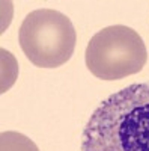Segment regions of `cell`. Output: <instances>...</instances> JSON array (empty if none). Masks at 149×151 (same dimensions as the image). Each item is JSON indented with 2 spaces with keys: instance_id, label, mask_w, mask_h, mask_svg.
<instances>
[{
  "instance_id": "obj_1",
  "label": "cell",
  "mask_w": 149,
  "mask_h": 151,
  "mask_svg": "<svg viewBox=\"0 0 149 151\" xmlns=\"http://www.w3.org/2000/svg\"><path fill=\"white\" fill-rule=\"evenodd\" d=\"M81 151H149V82L101 101L86 122Z\"/></svg>"
},
{
  "instance_id": "obj_2",
  "label": "cell",
  "mask_w": 149,
  "mask_h": 151,
  "mask_svg": "<svg viewBox=\"0 0 149 151\" xmlns=\"http://www.w3.org/2000/svg\"><path fill=\"white\" fill-rule=\"evenodd\" d=\"M18 41L23 53L39 68H57L74 55L77 33L71 20L54 9H36L23 20Z\"/></svg>"
},
{
  "instance_id": "obj_3",
  "label": "cell",
  "mask_w": 149,
  "mask_h": 151,
  "mask_svg": "<svg viewBox=\"0 0 149 151\" xmlns=\"http://www.w3.org/2000/svg\"><path fill=\"white\" fill-rule=\"evenodd\" d=\"M88 70L101 80H120L137 74L148 62L142 36L128 26H108L96 32L86 47Z\"/></svg>"
},
{
  "instance_id": "obj_4",
  "label": "cell",
  "mask_w": 149,
  "mask_h": 151,
  "mask_svg": "<svg viewBox=\"0 0 149 151\" xmlns=\"http://www.w3.org/2000/svg\"><path fill=\"white\" fill-rule=\"evenodd\" d=\"M0 151H39V148L23 133L3 132L0 134Z\"/></svg>"
}]
</instances>
